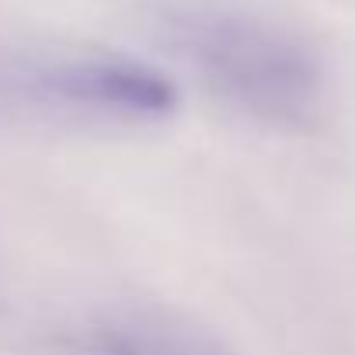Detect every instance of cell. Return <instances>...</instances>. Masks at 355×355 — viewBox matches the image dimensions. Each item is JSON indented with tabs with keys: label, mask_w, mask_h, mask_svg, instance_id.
I'll list each match as a JSON object with an SVG mask.
<instances>
[{
	"label": "cell",
	"mask_w": 355,
	"mask_h": 355,
	"mask_svg": "<svg viewBox=\"0 0 355 355\" xmlns=\"http://www.w3.org/2000/svg\"><path fill=\"white\" fill-rule=\"evenodd\" d=\"M160 32L209 94L244 119L279 132H310L324 122L327 73L296 32L209 0L171 4Z\"/></svg>",
	"instance_id": "cell-1"
},
{
	"label": "cell",
	"mask_w": 355,
	"mask_h": 355,
	"mask_svg": "<svg viewBox=\"0 0 355 355\" xmlns=\"http://www.w3.org/2000/svg\"><path fill=\"white\" fill-rule=\"evenodd\" d=\"M0 105L87 125H153L178 105L150 63L112 53H39L0 60Z\"/></svg>",
	"instance_id": "cell-2"
},
{
	"label": "cell",
	"mask_w": 355,
	"mask_h": 355,
	"mask_svg": "<svg viewBox=\"0 0 355 355\" xmlns=\"http://www.w3.org/2000/svg\"><path fill=\"white\" fill-rule=\"evenodd\" d=\"M67 355H227V352L160 317L108 313L77 327L67 341Z\"/></svg>",
	"instance_id": "cell-3"
}]
</instances>
